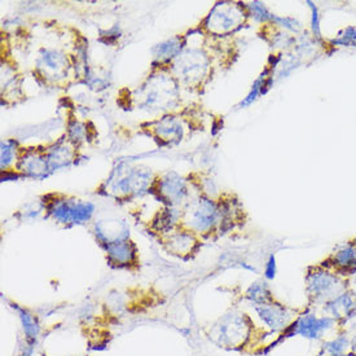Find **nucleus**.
I'll return each mask as SVG.
<instances>
[{"label":"nucleus","mask_w":356,"mask_h":356,"mask_svg":"<svg viewBox=\"0 0 356 356\" xmlns=\"http://www.w3.org/2000/svg\"><path fill=\"white\" fill-rule=\"evenodd\" d=\"M348 325H350V329H351V330H354V332L356 333V316L354 318V319L351 320L350 323H348ZM348 325H347V327H348ZM346 329H345V330H346Z\"/></svg>","instance_id":"14"},{"label":"nucleus","mask_w":356,"mask_h":356,"mask_svg":"<svg viewBox=\"0 0 356 356\" xmlns=\"http://www.w3.org/2000/svg\"><path fill=\"white\" fill-rule=\"evenodd\" d=\"M49 216L58 225H85L94 216L95 207L90 202L82 201H56L47 207Z\"/></svg>","instance_id":"7"},{"label":"nucleus","mask_w":356,"mask_h":356,"mask_svg":"<svg viewBox=\"0 0 356 356\" xmlns=\"http://www.w3.org/2000/svg\"><path fill=\"white\" fill-rule=\"evenodd\" d=\"M94 234L113 268L127 271L140 268L139 250L130 238V229L124 222L104 220L95 225Z\"/></svg>","instance_id":"2"},{"label":"nucleus","mask_w":356,"mask_h":356,"mask_svg":"<svg viewBox=\"0 0 356 356\" xmlns=\"http://www.w3.org/2000/svg\"><path fill=\"white\" fill-rule=\"evenodd\" d=\"M258 319L261 320L262 327L267 329L271 334L280 336L291 323L298 318L302 309H293L286 305H282L277 300H271L261 306L253 307Z\"/></svg>","instance_id":"6"},{"label":"nucleus","mask_w":356,"mask_h":356,"mask_svg":"<svg viewBox=\"0 0 356 356\" xmlns=\"http://www.w3.org/2000/svg\"><path fill=\"white\" fill-rule=\"evenodd\" d=\"M351 244L354 245V246H355V248H356V240H355V241H354V243H351Z\"/></svg>","instance_id":"16"},{"label":"nucleus","mask_w":356,"mask_h":356,"mask_svg":"<svg viewBox=\"0 0 356 356\" xmlns=\"http://www.w3.org/2000/svg\"><path fill=\"white\" fill-rule=\"evenodd\" d=\"M275 275H276V263H275V257L272 255L266 267V277L271 280L275 277Z\"/></svg>","instance_id":"12"},{"label":"nucleus","mask_w":356,"mask_h":356,"mask_svg":"<svg viewBox=\"0 0 356 356\" xmlns=\"http://www.w3.org/2000/svg\"><path fill=\"white\" fill-rule=\"evenodd\" d=\"M354 282V285H355V288H356V273H355V275H354V282Z\"/></svg>","instance_id":"15"},{"label":"nucleus","mask_w":356,"mask_h":356,"mask_svg":"<svg viewBox=\"0 0 356 356\" xmlns=\"http://www.w3.org/2000/svg\"><path fill=\"white\" fill-rule=\"evenodd\" d=\"M156 236L159 244L163 248V250L183 261L192 259L202 245V238L193 231H191L181 222Z\"/></svg>","instance_id":"5"},{"label":"nucleus","mask_w":356,"mask_h":356,"mask_svg":"<svg viewBox=\"0 0 356 356\" xmlns=\"http://www.w3.org/2000/svg\"><path fill=\"white\" fill-rule=\"evenodd\" d=\"M205 337L216 347L245 355L263 356L267 351V329L258 325L252 315L231 309L202 329Z\"/></svg>","instance_id":"1"},{"label":"nucleus","mask_w":356,"mask_h":356,"mask_svg":"<svg viewBox=\"0 0 356 356\" xmlns=\"http://www.w3.org/2000/svg\"><path fill=\"white\" fill-rule=\"evenodd\" d=\"M351 353L356 355V333L351 337Z\"/></svg>","instance_id":"13"},{"label":"nucleus","mask_w":356,"mask_h":356,"mask_svg":"<svg viewBox=\"0 0 356 356\" xmlns=\"http://www.w3.org/2000/svg\"><path fill=\"white\" fill-rule=\"evenodd\" d=\"M332 332H339V325L336 320L325 314L318 315L315 309L306 307L300 311L298 318L291 323V327L282 333L275 342H272L268 350L276 347L282 341L296 336L309 341H323Z\"/></svg>","instance_id":"3"},{"label":"nucleus","mask_w":356,"mask_h":356,"mask_svg":"<svg viewBox=\"0 0 356 356\" xmlns=\"http://www.w3.org/2000/svg\"><path fill=\"white\" fill-rule=\"evenodd\" d=\"M323 314L336 320L339 332H346L347 325L356 316V291L347 289L321 306Z\"/></svg>","instance_id":"8"},{"label":"nucleus","mask_w":356,"mask_h":356,"mask_svg":"<svg viewBox=\"0 0 356 356\" xmlns=\"http://www.w3.org/2000/svg\"><path fill=\"white\" fill-rule=\"evenodd\" d=\"M348 289V282L345 277L329 271L323 266L309 270L306 277V291L311 309L321 307L328 300H333L342 291Z\"/></svg>","instance_id":"4"},{"label":"nucleus","mask_w":356,"mask_h":356,"mask_svg":"<svg viewBox=\"0 0 356 356\" xmlns=\"http://www.w3.org/2000/svg\"><path fill=\"white\" fill-rule=\"evenodd\" d=\"M245 300H249L252 303V306L255 307V306H261L264 303H268V302L276 300V298L273 297L267 282H254L253 285L246 291Z\"/></svg>","instance_id":"11"},{"label":"nucleus","mask_w":356,"mask_h":356,"mask_svg":"<svg viewBox=\"0 0 356 356\" xmlns=\"http://www.w3.org/2000/svg\"><path fill=\"white\" fill-rule=\"evenodd\" d=\"M324 268L334 272L342 277L356 273V248L353 244H347L339 248L336 253L329 258L327 263L321 264Z\"/></svg>","instance_id":"9"},{"label":"nucleus","mask_w":356,"mask_h":356,"mask_svg":"<svg viewBox=\"0 0 356 356\" xmlns=\"http://www.w3.org/2000/svg\"><path fill=\"white\" fill-rule=\"evenodd\" d=\"M351 351V337L347 332H337V336L323 341L316 356H347Z\"/></svg>","instance_id":"10"}]
</instances>
